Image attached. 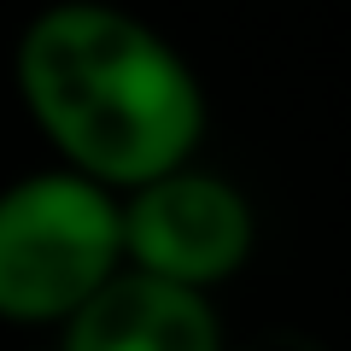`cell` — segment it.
<instances>
[{"label": "cell", "mask_w": 351, "mask_h": 351, "mask_svg": "<svg viewBox=\"0 0 351 351\" xmlns=\"http://www.w3.org/2000/svg\"><path fill=\"white\" fill-rule=\"evenodd\" d=\"M117 269V193L59 164L0 188V322L64 328Z\"/></svg>", "instance_id": "obj_2"}, {"label": "cell", "mask_w": 351, "mask_h": 351, "mask_svg": "<svg viewBox=\"0 0 351 351\" xmlns=\"http://www.w3.org/2000/svg\"><path fill=\"white\" fill-rule=\"evenodd\" d=\"M117 223H123V269L152 276L164 287L205 293V299L211 287L234 281L258 246V211L246 188H234L205 164H182L123 193Z\"/></svg>", "instance_id": "obj_3"}, {"label": "cell", "mask_w": 351, "mask_h": 351, "mask_svg": "<svg viewBox=\"0 0 351 351\" xmlns=\"http://www.w3.org/2000/svg\"><path fill=\"white\" fill-rule=\"evenodd\" d=\"M18 100L59 170L106 193H135L193 164L205 88L170 36L112 0H53L12 53Z\"/></svg>", "instance_id": "obj_1"}, {"label": "cell", "mask_w": 351, "mask_h": 351, "mask_svg": "<svg viewBox=\"0 0 351 351\" xmlns=\"http://www.w3.org/2000/svg\"><path fill=\"white\" fill-rule=\"evenodd\" d=\"M59 351H223V316L205 293L117 269L59 328Z\"/></svg>", "instance_id": "obj_4"}]
</instances>
